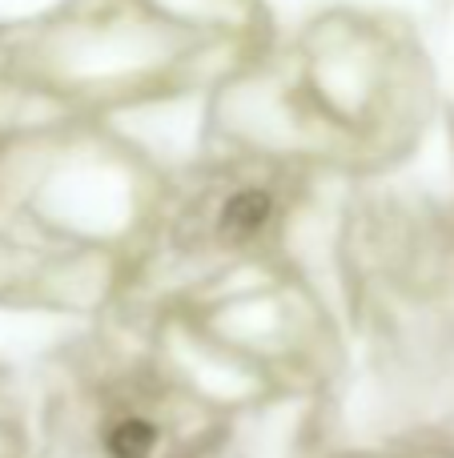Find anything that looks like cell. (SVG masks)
Instances as JSON below:
<instances>
[{"mask_svg":"<svg viewBox=\"0 0 454 458\" xmlns=\"http://www.w3.org/2000/svg\"><path fill=\"white\" fill-rule=\"evenodd\" d=\"M270 209H273V201H270V193H262V190L233 193V198L225 201V209H222V233L246 242V237H254L257 229L270 222Z\"/></svg>","mask_w":454,"mask_h":458,"instance_id":"1","label":"cell"},{"mask_svg":"<svg viewBox=\"0 0 454 458\" xmlns=\"http://www.w3.org/2000/svg\"><path fill=\"white\" fill-rule=\"evenodd\" d=\"M157 446V430L145 419H121L109 430V454L113 458H149Z\"/></svg>","mask_w":454,"mask_h":458,"instance_id":"2","label":"cell"}]
</instances>
